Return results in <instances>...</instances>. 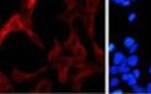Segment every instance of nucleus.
Returning <instances> with one entry per match:
<instances>
[{"label":"nucleus","mask_w":151,"mask_h":94,"mask_svg":"<svg viewBox=\"0 0 151 94\" xmlns=\"http://www.w3.org/2000/svg\"><path fill=\"white\" fill-rule=\"evenodd\" d=\"M113 1H114L115 3H120V5H121V3L123 2V0H113Z\"/></svg>","instance_id":"17"},{"label":"nucleus","mask_w":151,"mask_h":94,"mask_svg":"<svg viewBox=\"0 0 151 94\" xmlns=\"http://www.w3.org/2000/svg\"><path fill=\"white\" fill-rule=\"evenodd\" d=\"M136 17H137V15H136V13H134V12H131V13H129V15H128V21L130 22V23H133L135 20H136Z\"/></svg>","instance_id":"10"},{"label":"nucleus","mask_w":151,"mask_h":94,"mask_svg":"<svg viewBox=\"0 0 151 94\" xmlns=\"http://www.w3.org/2000/svg\"><path fill=\"white\" fill-rule=\"evenodd\" d=\"M133 92H134V93H137V94H143V93H145L147 91H145V88H143L142 86L135 85V86H133Z\"/></svg>","instance_id":"6"},{"label":"nucleus","mask_w":151,"mask_h":94,"mask_svg":"<svg viewBox=\"0 0 151 94\" xmlns=\"http://www.w3.org/2000/svg\"><path fill=\"white\" fill-rule=\"evenodd\" d=\"M123 61H124V55H123V52H121V51L115 52V55H114V57H113V63L116 64V65H120Z\"/></svg>","instance_id":"1"},{"label":"nucleus","mask_w":151,"mask_h":94,"mask_svg":"<svg viewBox=\"0 0 151 94\" xmlns=\"http://www.w3.org/2000/svg\"><path fill=\"white\" fill-rule=\"evenodd\" d=\"M114 50H115V44H114V43H110V44H109V51L113 52Z\"/></svg>","instance_id":"14"},{"label":"nucleus","mask_w":151,"mask_h":94,"mask_svg":"<svg viewBox=\"0 0 151 94\" xmlns=\"http://www.w3.org/2000/svg\"><path fill=\"white\" fill-rule=\"evenodd\" d=\"M134 43H135V41H134V38H133V37H130V36H127V37L124 38V41H123V45H124L126 48L131 47Z\"/></svg>","instance_id":"4"},{"label":"nucleus","mask_w":151,"mask_h":94,"mask_svg":"<svg viewBox=\"0 0 151 94\" xmlns=\"http://www.w3.org/2000/svg\"><path fill=\"white\" fill-rule=\"evenodd\" d=\"M127 84H128L129 86H131V87L136 85V78H135V76H134V75H130V73H129L128 79H127Z\"/></svg>","instance_id":"5"},{"label":"nucleus","mask_w":151,"mask_h":94,"mask_svg":"<svg viewBox=\"0 0 151 94\" xmlns=\"http://www.w3.org/2000/svg\"><path fill=\"white\" fill-rule=\"evenodd\" d=\"M131 1H134V0H131Z\"/></svg>","instance_id":"19"},{"label":"nucleus","mask_w":151,"mask_h":94,"mask_svg":"<svg viewBox=\"0 0 151 94\" xmlns=\"http://www.w3.org/2000/svg\"><path fill=\"white\" fill-rule=\"evenodd\" d=\"M130 2H131V0H123V2H122L121 5H122V6H129Z\"/></svg>","instance_id":"13"},{"label":"nucleus","mask_w":151,"mask_h":94,"mask_svg":"<svg viewBox=\"0 0 151 94\" xmlns=\"http://www.w3.org/2000/svg\"><path fill=\"white\" fill-rule=\"evenodd\" d=\"M137 49H138V43H134L131 47H129V48H128V50H129V52H130L131 55H133V54H135Z\"/></svg>","instance_id":"9"},{"label":"nucleus","mask_w":151,"mask_h":94,"mask_svg":"<svg viewBox=\"0 0 151 94\" xmlns=\"http://www.w3.org/2000/svg\"><path fill=\"white\" fill-rule=\"evenodd\" d=\"M133 75L135 76V78L137 79V78H140V76H141V71L138 70V69H135L134 71H133Z\"/></svg>","instance_id":"11"},{"label":"nucleus","mask_w":151,"mask_h":94,"mask_svg":"<svg viewBox=\"0 0 151 94\" xmlns=\"http://www.w3.org/2000/svg\"><path fill=\"white\" fill-rule=\"evenodd\" d=\"M112 93H114V94H122V93H123V91H122V90H114Z\"/></svg>","instance_id":"16"},{"label":"nucleus","mask_w":151,"mask_h":94,"mask_svg":"<svg viewBox=\"0 0 151 94\" xmlns=\"http://www.w3.org/2000/svg\"><path fill=\"white\" fill-rule=\"evenodd\" d=\"M119 84H120V79H117V78H112L110 81H109L110 87H116Z\"/></svg>","instance_id":"8"},{"label":"nucleus","mask_w":151,"mask_h":94,"mask_svg":"<svg viewBox=\"0 0 151 94\" xmlns=\"http://www.w3.org/2000/svg\"><path fill=\"white\" fill-rule=\"evenodd\" d=\"M145 91H147V93L151 94V84H148V85H147V87H145Z\"/></svg>","instance_id":"15"},{"label":"nucleus","mask_w":151,"mask_h":94,"mask_svg":"<svg viewBox=\"0 0 151 94\" xmlns=\"http://www.w3.org/2000/svg\"><path fill=\"white\" fill-rule=\"evenodd\" d=\"M109 72H110V75H117V72H119V65H116V64H114L113 66H110V69H109Z\"/></svg>","instance_id":"7"},{"label":"nucleus","mask_w":151,"mask_h":94,"mask_svg":"<svg viewBox=\"0 0 151 94\" xmlns=\"http://www.w3.org/2000/svg\"><path fill=\"white\" fill-rule=\"evenodd\" d=\"M126 61H127V64L129 65V66H135V65H137L138 64V56H136V55H131V56H129L128 58H126Z\"/></svg>","instance_id":"2"},{"label":"nucleus","mask_w":151,"mask_h":94,"mask_svg":"<svg viewBox=\"0 0 151 94\" xmlns=\"http://www.w3.org/2000/svg\"><path fill=\"white\" fill-rule=\"evenodd\" d=\"M126 72H129V65H127V61L124 58V61L119 65V73H126Z\"/></svg>","instance_id":"3"},{"label":"nucleus","mask_w":151,"mask_h":94,"mask_svg":"<svg viewBox=\"0 0 151 94\" xmlns=\"http://www.w3.org/2000/svg\"><path fill=\"white\" fill-rule=\"evenodd\" d=\"M128 76H129V72H126V73H122V80H124V81H127V79H128Z\"/></svg>","instance_id":"12"},{"label":"nucleus","mask_w":151,"mask_h":94,"mask_svg":"<svg viewBox=\"0 0 151 94\" xmlns=\"http://www.w3.org/2000/svg\"><path fill=\"white\" fill-rule=\"evenodd\" d=\"M149 73H150V75H151V66H150V68H149Z\"/></svg>","instance_id":"18"}]
</instances>
